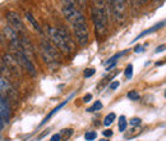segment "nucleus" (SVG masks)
<instances>
[{"label": "nucleus", "instance_id": "18", "mask_svg": "<svg viewBox=\"0 0 166 141\" xmlns=\"http://www.w3.org/2000/svg\"><path fill=\"white\" fill-rule=\"evenodd\" d=\"M96 137H97V133H96L95 131H88V132H86V135H85V138H86L87 141H92V140H95Z\"/></svg>", "mask_w": 166, "mask_h": 141}, {"label": "nucleus", "instance_id": "21", "mask_svg": "<svg viewBox=\"0 0 166 141\" xmlns=\"http://www.w3.org/2000/svg\"><path fill=\"white\" fill-rule=\"evenodd\" d=\"M72 133H73V130H71V128H66V130H63V131H61L60 136H61V137H64V138H68V137L71 136Z\"/></svg>", "mask_w": 166, "mask_h": 141}, {"label": "nucleus", "instance_id": "27", "mask_svg": "<svg viewBox=\"0 0 166 141\" xmlns=\"http://www.w3.org/2000/svg\"><path fill=\"white\" fill-rule=\"evenodd\" d=\"M102 135H104L105 137H110V136H113V131L106 130V131H104V132H102Z\"/></svg>", "mask_w": 166, "mask_h": 141}, {"label": "nucleus", "instance_id": "6", "mask_svg": "<svg viewBox=\"0 0 166 141\" xmlns=\"http://www.w3.org/2000/svg\"><path fill=\"white\" fill-rule=\"evenodd\" d=\"M2 62L10 69V72L14 75V76H21V72H22V68L18 63V60L16 59V56L13 54H4L3 58H2Z\"/></svg>", "mask_w": 166, "mask_h": 141}, {"label": "nucleus", "instance_id": "3", "mask_svg": "<svg viewBox=\"0 0 166 141\" xmlns=\"http://www.w3.org/2000/svg\"><path fill=\"white\" fill-rule=\"evenodd\" d=\"M49 36H50V40L51 42L58 48V50L60 53H63L64 55H71L72 54V49L69 48V45L65 42V40L63 39V36L60 35V32L58 31V28H52V27H49Z\"/></svg>", "mask_w": 166, "mask_h": 141}, {"label": "nucleus", "instance_id": "31", "mask_svg": "<svg viewBox=\"0 0 166 141\" xmlns=\"http://www.w3.org/2000/svg\"><path fill=\"white\" fill-rule=\"evenodd\" d=\"M105 2H106V3H107V4L110 5V7H111V8H113V4H114V0H105Z\"/></svg>", "mask_w": 166, "mask_h": 141}, {"label": "nucleus", "instance_id": "23", "mask_svg": "<svg viewBox=\"0 0 166 141\" xmlns=\"http://www.w3.org/2000/svg\"><path fill=\"white\" fill-rule=\"evenodd\" d=\"M130 124H132V126H139V124H141V119H139V118H132Z\"/></svg>", "mask_w": 166, "mask_h": 141}, {"label": "nucleus", "instance_id": "4", "mask_svg": "<svg viewBox=\"0 0 166 141\" xmlns=\"http://www.w3.org/2000/svg\"><path fill=\"white\" fill-rule=\"evenodd\" d=\"M5 18H7L9 26L14 28V30H16L18 34L26 35V26H24V23H23L22 17L19 16V14H18L17 12H13V10L7 12Z\"/></svg>", "mask_w": 166, "mask_h": 141}, {"label": "nucleus", "instance_id": "16", "mask_svg": "<svg viewBox=\"0 0 166 141\" xmlns=\"http://www.w3.org/2000/svg\"><path fill=\"white\" fill-rule=\"evenodd\" d=\"M132 75H133V65L132 64H128L125 70H124V76H125V78L130 80L132 78Z\"/></svg>", "mask_w": 166, "mask_h": 141}, {"label": "nucleus", "instance_id": "9", "mask_svg": "<svg viewBox=\"0 0 166 141\" xmlns=\"http://www.w3.org/2000/svg\"><path fill=\"white\" fill-rule=\"evenodd\" d=\"M58 31L60 32V35L63 36V39L65 40V42L69 45V48L72 49V51L76 49V44H74V40H73V37L71 36V34H69L65 28H58Z\"/></svg>", "mask_w": 166, "mask_h": 141}, {"label": "nucleus", "instance_id": "19", "mask_svg": "<svg viewBox=\"0 0 166 141\" xmlns=\"http://www.w3.org/2000/svg\"><path fill=\"white\" fill-rule=\"evenodd\" d=\"M128 99H130V100H139V94L135 92V91H129Z\"/></svg>", "mask_w": 166, "mask_h": 141}, {"label": "nucleus", "instance_id": "20", "mask_svg": "<svg viewBox=\"0 0 166 141\" xmlns=\"http://www.w3.org/2000/svg\"><path fill=\"white\" fill-rule=\"evenodd\" d=\"M95 72H96V69H93V68H87V69L85 70V73H83V76H85V78H90L91 76L95 75Z\"/></svg>", "mask_w": 166, "mask_h": 141}, {"label": "nucleus", "instance_id": "15", "mask_svg": "<svg viewBox=\"0 0 166 141\" xmlns=\"http://www.w3.org/2000/svg\"><path fill=\"white\" fill-rule=\"evenodd\" d=\"M115 118H116L115 113H109V114L105 117V119H104V124L105 126H110V124H111L115 121Z\"/></svg>", "mask_w": 166, "mask_h": 141}, {"label": "nucleus", "instance_id": "10", "mask_svg": "<svg viewBox=\"0 0 166 141\" xmlns=\"http://www.w3.org/2000/svg\"><path fill=\"white\" fill-rule=\"evenodd\" d=\"M68 102H69V100H64V103L59 104V105H58L56 108H54V109H52V110H51V112L49 113V114L46 116V118H45V119H44L42 122L40 123V126H44V124H45V123H46V122H47V121H49V119H50V118H51V117H52L54 114H56V113H58V112H59V110H60V109H61V108H63V107H64V105H65V104H66Z\"/></svg>", "mask_w": 166, "mask_h": 141}, {"label": "nucleus", "instance_id": "7", "mask_svg": "<svg viewBox=\"0 0 166 141\" xmlns=\"http://www.w3.org/2000/svg\"><path fill=\"white\" fill-rule=\"evenodd\" d=\"M74 37L76 41L78 42L79 46H86L90 41V32H88V26H79V27H74Z\"/></svg>", "mask_w": 166, "mask_h": 141}, {"label": "nucleus", "instance_id": "25", "mask_svg": "<svg viewBox=\"0 0 166 141\" xmlns=\"http://www.w3.org/2000/svg\"><path fill=\"white\" fill-rule=\"evenodd\" d=\"M60 140H61L60 133H55V135L51 137V140H50V141H60Z\"/></svg>", "mask_w": 166, "mask_h": 141}, {"label": "nucleus", "instance_id": "35", "mask_svg": "<svg viewBox=\"0 0 166 141\" xmlns=\"http://www.w3.org/2000/svg\"><path fill=\"white\" fill-rule=\"evenodd\" d=\"M165 97H166V91H165Z\"/></svg>", "mask_w": 166, "mask_h": 141}, {"label": "nucleus", "instance_id": "33", "mask_svg": "<svg viewBox=\"0 0 166 141\" xmlns=\"http://www.w3.org/2000/svg\"><path fill=\"white\" fill-rule=\"evenodd\" d=\"M114 2H120V3H125L127 0H114Z\"/></svg>", "mask_w": 166, "mask_h": 141}, {"label": "nucleus", "instance_id": "11", "mask_svg": "<svg viewBox=\"0 0 166 141\" xmlns=\"http://www.w3.org/2000/svg\"><path fill=\"white\" fill-rule=\"evenodd\" d=\"M26 18L31 22V24L33 26V28H35V30H36L38 34H41V32H42V31H41V27H40V24H38V22L36 21V18L32 16V14H31L30 12H27V13H26Z\"/></svg>", "mask_w": 166, "mask_h": 141}, {"label": "nucleus", "instance_id": "2", "mask_svg": "<svg viewBox=\"0 0 166 141\" xmlns=\"http://www.w3.org/2000/svg\"><path fill=\"white\" fill-rule=\"evenodd\" d=\"M40 51H41V56H42L44 62L51 69H56L59 67V63H60L59 50L55 45H52L50 41L41 40L40 41Z\"/></svg>", "mask_w": 166, "mask_h": 141}, {"label": "nucleus", "instance_id": "12", "mask_svg": "<svg viewBox=\"0 0 166 141\" xmlns=\"http://www.w3.org/2000/svg\"><path fill=\"white\" fill-rule=\"evenodd\" d=\"M0 73H2V75H3V77H5L7 80H8V78H12L13 76H14V75H13V73L10 72V69H9V68H8V67H7L3 62L0 63Z\"/></svg>", "mask_w": 166, "mask_h": 141}, {"label": "nucleus", "instance_id": "32", "mask_svg": "<svg viewBox=\"0 0 166 141\" xmlns=\"http://www.w3.org/2000/svg\"><path fill=\"white\" fill-rule=\"evenodd\" d=\"M142 50H143V46H138V48L135 49V51H137V53H141Z\"/></svg>", "mask_w": 166, "mask_h": 141}, {"label": "nucleus", "instance_id": "17", "mask_svg": "<svg viewBox=\"0 0 166 141\" xmlns=\"http://www.w3.org/2000/svg\"><path fill=\"white\" fill-rule=\"evenodd\" d=\"M100 109H102V103L97 100V102H96L91 108H88L87 110H88V112H96V110H100Z\"/></svg>", "mask_w": 166, "mask_h": 141}, {"label": "nucleus", "instance_id": "8", "mask_svg": "<svg viewBox=\"0 0 166 141\" xmlns=\"http://www.w3.org/2000/svg\"><path fill=\"white\" fill-rule=\"evenodd\" d=\"M166 26V21H161V22H159V23H156L155 26H152L151 28H148V30H146V31H143V32H141L139 35H138L137 37H135V40H133L132 42H135L137 40H139V39H142L143 36H147V35H149V34H152V32H155V31H157V30H160L161 27H165Z\"/></svg>", "mask_w": 166, "mask_h": 141}, {"label": "nucleus", "instance_id": "30", "mask_svg": "<svg viewBox=\"0 0 166 141\" xmlns=\"http://www.w3.org/2000/svg\"><path fill=\"white\" fill-rule=\"evenodd\" d=\"M165 48H166L165 45H161V46H159V48L156 49V53H160V51H164V50H165Z\"/></svg>", "mask_w": 166, "mask_h": 141}, {"label": "nucleus", "instance_id": "34", "mask_svg": "<svg viewBox=\"0 0 166 141\" xmlns=\"http://www.w3.org/2000/svg\"><path fill=\"white\" fill-rule=\"evenodd\" d=\"M100 141H109V140H106V138H105V140H100Z\"/></svg>", "mask_w": 166, "mask_h": 141}, {"label": "nucleus", "instance_id": "29", "mask_svg": "<svg viewBox=\"0 0 166 141\" xmlns=\"http://www.w3.org/2000/svg\"><path fill=\"white\" fill-rule=\"evenodd\" d=\"M4 42H5V37H4V34H3L2 31H0V45H3Z\"/></svg>", "mask_w": 166, "mask_h": 141}, {"label": "nucleus", "instance_id": "5", "mask_svg": "<svg viewBox=\"0 0 166 141\" xmlns=\"http://www.w3.org/2000/svg\"><path fill=\"white\" fill-rule=\"evenodd\" d=\"M13 55L16 56V59L18 60V63H19L22 69H24L26 72L28 73L30 76H32V77L36 76V68H35L32 60L24 53H22V51H13Z\"/></svg>", "mask_w": 166, "mask_h": 141}, {"label": "nucleus", "instance_id": "14", "mask_svg": "<svg viewBox=\"0 0 166 141\" xmlns=\"http://www.w3.org/2000/svg\"><path fill=\"white\" fill-rule=\"evenodd\" d=\"M119 131L120 132L127 131V118H125V116L119 117Z\"/></svg>", "mask_w": 166, "mask_h": 141}, {"label": "nucleus", "instance_id": "13", "mask_svg": "<svg viewBox=\"0 0 166 141\" xmlns=\"http://www.w3.org/2000/svg\"><path fill=\"white\" fill-rule=\"evenodd\" d=\"M10 90V83L5 77H0V92L9 91Z\"/></svg>", "mask_w": 166, "mask_h": 141}, {"label": "nucleus", "instance_id": "1", "mask_svg": "<svg viewBox=\"0 0 166 141\" xmlns=\"http://www.w3.org/2000/svg\"><path fill=\"white\" fill-rule=\"evenodd\" d=\"M91 14L95 24V31L100 37H102L107 27V5L105 0H92Z\"/></svg>", "mask_w": 166, "mask_h": 141}, {"label": "nucleus", "instance_id": "24", "mask_svg": "<svg viewBox=\"0 0 166 141\" xmlns=\"http://www.w3.org/2000/svg\"><path fill=\"white\" fill-rule=\"evenodd\" d=\"M118 87H119V82H118V81H114V82L109 86V89H110V90H116Z\"/></svg>", "mask_w": 166, "mask_h": 141}, {"label": "nucleus", "instance_id": "26", "mask_svg": "<svg viewBox=\"0 0 166 141\" xmlns=\"http://www.w3.org/2000/svg\"><path fill=\"white\" fill-rule=\"evenodd\" d=\"M147 2H148V0H134V3H135L137 5H139V7H141V5H144Z\"/></svg>", "mask_w": 166, "mask_h": 141}, {"label": "nucleus", "instance_id": "22", "mask_svg": "<svg viewBox=\"0 0 166 141\" xmlns=\"http://www.w3.org/2000/svg\"><path fill=\"white\" fill-rule=\"evenodd\" d=\"M76 3H77L82 9H86V8H87V0H76Z\"/></svg>", "mask_w": 166, "mask_h": 141}, {"label": "nucleus", "instance_id": "28", "mask_svg": "<svg viewBox=\"0 0 166 141\" xmlns=\"http://www.w3.org/2000/svg\"><path fill=\"white\" fill-rule=\"evenodd\" d=\"M91 99H92V95H91V94H87L85 97H83V102H85V103H88Z\"/></svg>", "mask_w": 166, "mask_h": 141}]
</instances>
